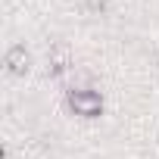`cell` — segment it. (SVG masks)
<instances>
[{
  "label": "cell",
  "mask_w": 159,
  "mask_h": 159,
  "mask_svg": "<svg viewBox=\"0 0 159 159\" xmlns=\"http://www.w3.org/2000/svg\"><path fill=\"white\" fill-rule=\"evenodd\" d=\"M69 109L75 116H84V119H94L103 112V97L91 88H69Z\"/></svg>",
  "instance_id": "cell-1"
},
{
  "label": "cell",
  "mask_w": 159,
  "mask_h": 159,
  "mask_svg": "<svg viewBox=\"0 0 159 159\" xmlns=\"http://www.w3.org/2000/svg\"><path fill=\"white\" fill-rule=\"evenodd\" d=\"M47 72H50L53 78L72 72V56H69V47H66L62 41H53V44H50V50H47Z\"/></svg>",
  "instance_id": "cell-2"
},
{
  "label": "cell",
  "mask_w": 159,
  "mask_h": 159,
  "mask_svg": "<svg viewBox=\"0 0 159 159\" xmlns=\"http://www.w3.org/2000/svg\"><path fill=\"white\" fill-rule=\"evenodd\" d=\"M3 66H7V72H10V75H25V72H28V66H31V56H28V50H25L22 44H16V47H10V50H7Z\"/></svg>",
  "instance_id": "cell-3"
},
{
  "label": "cell",
  "mask_w": 159,
  "mask_h": 159,
  "mask_svg": "<svg viewBox=\"0 0 159 159\" xmlns=\"http://www.w3.org/2000/svg\"><path fill=\"white\" fill-rule=\"evenodd\" d=\"M84 3H88L91 10H97V13H100V10H103V7L109 3V0H84Z\"/></svg>",
  "instance_id": "cell-4"
}]
</instances>
